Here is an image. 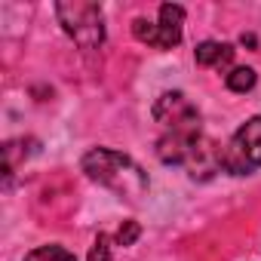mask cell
Masks as SVG:
<instances>
[{
  "instance_id": "8",
  "label": "cell",
  "mask_w": 261,
  "mask_h": 261,
  "mask_svg": "<svg viewBox=\"0 0 261 261\" xmlns=\"http://www.w3.org/2000/svg\"><path fill=\"white\" fill-rule=\"evenodd\" d=\"M255 80H258V74H255L252 68H233V71L224 77V83H227L230 92H249V89L255 86Z\"/></svg>"
},
{
  "instance_id": "4",
  "label": "cell",
  "mask_w": 261,
  "mask_h": 261,
  "mask_svg": "<svg viewBox=\"0 0 261 261\" xmlns=\"http://www.w3.org/2000/svg\"><path fill=\"white\" fill-rule=\"evenodd\" d=\"M181 25H185V10L178 4H163L160 13H157V22L136 19L133 22V34L142 43L154 46V49H172L181 40Z\"/></svg>"
},
{
  "instance_id": "2",
  "label": "cell",
  "mask_w": 261,
  "mask_h": 261,
  "mask_svg": "<svg viewBox=\"0 0 261 261\" xmlns=\"http://www.w3.org/2000/svg\"><path fill=\"white\" fill-rule=\"evenodd\" d=\"M56 16H59V25L65 28V34L83 53H92L105 43V16H101L98 4H83V0L56 4Z\"/></svg>"
},
{
  "instance_id": "7",
  "label": "cell",
  "mask_w": 261,
  "mask_h": 261,
  "mask_svg": "<svg viewBox=\"0 0 261 261\" xmlns=\"http://www.w3.org/2000/svg\"><path fill=\"white\" fill-rule=\"evenodd\" d=\"M25 261H77V258H74V252H68L65 246L49 243V246H40V249L28 252V255H25Z\"/></svg>"
},
{
  "instance_id": "6",
  "label": "cell",
  "mask_w": 261,
  "mask_h": 261,
  "mask_svg": "<svg viewBox=\"0 0 261 261\" xmlns=\"http://www.w3.org/2000/svg\"><path fill=\"white\" fill-rule=\"evenodd\" d=\"M194 59L197 65L203 68H212V71H221L233 62V46L230 43H218V40H203L197 49H194Z\"/></svg>"
},
{
  "instance_id": "1",
  "label": "cell",
  "mask_w": 261,
  "mask_h": 261,
  "mask_svg": "<svg viewBox=\"0 0 261 261\" xmlns=\"http://www.w3.org/2000/svg\"><path fill=\"white\" fill-rule=\"evenodd\" d=\"M83 172L95 185H101V188L114 191L117 197H126V200H139L148 191L145 169L133 157H126L114 148H92L83 157Z\"/></svg>"
},
{
  "instance_id": "10",
  "label": "cell",
  "mask_w": 261,
  "mask_h": 261,
  "mask_svg": "<svg viewBox=\"0 0 261 261\" xmlns=\"http://www.w3.org/2000/svg\"><path fill=\"white\" fill-rule=\"evenodd\" d=\"M136 240H139V224L136 221H123L120 230H117V243L120 246H133Z\"/></svg>"
},
{
  "instance_id": "9",
  "label": "cell",
  "mask_w": 261,
  "mask_h": 261,
  "mask_svg": "<svg viewBox=\"0 0 261 261\" xmlns=\"http://www.w3.org/2000/svg\"><path fill=\"white\" fill-rule=\"evenodd\" d=\"M111 252H114L111 237H108V233H98L95 243H92V249H89V258H86V261H111Z\"/></svg>"
},
{
  "instance_id": "5",
  "label": "cell",
  "mask_w": 261,
  "mask_h": 261,
  "mask_svg": "<svg viewBox=\"0 0 261 261\" xmlns=\"http://www.w3.org/2000/svg\"><path fill=\"white\" fill-rule=\"evenodd\" d=\"M154 120L163 123L166 133L200 136V111L185 92H163L154 105Z\"/></svg>"
},
{
  "instance_id": "3",
  "label": "cell",
  "mask_w": 261,
  "mask_h": 261,
  "mask_svg": "<svg viewBox=\"0 0 261 261\" xmlns=\"http://www.w3.org/2000/svg\"><path fill=\"white\" fill-rule=\"evenodd\" d=\"M258 166H261V117H252L237 129L230 145L224 148V172L249 175Z\"/></svg>"
}]
</instances>
